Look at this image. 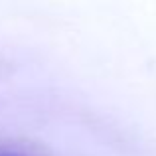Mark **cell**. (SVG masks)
<instances>
[{
	"label": "cell",
	"mask_w": 156,
	"mask_h": 156,
	"mask_svg": "<svg viewBox=\"0 0 156 156\" xmlns=\"http://www.w3.org/2000/svg\"><path fill=\"white\" fill-rule=\"evenodd\" d=\"M0 156H26V154H20V152H16V150H4V148H0Z\"/></svg>",
	"instance_id": "obj_1"
}]
</instances>
